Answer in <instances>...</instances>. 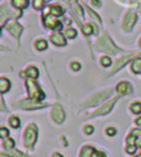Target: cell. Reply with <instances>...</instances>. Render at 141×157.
Wrapping results in <instances>:
<instances>
[{
    "label": "cell",
    "instance_id": "obj_1",
    "mask_svg": "<svg viewBox=\"0 0 141 157\" xmlns=\"http://www.w3.org/2000/svg\"><path fill=\"white\" fill-rule=\"evenodd\" d=\"M97 50H100V51H105L110 55L118 52V51H122V49H119L118 46H115V44L111 41V39L109 37V35L107 33H104L100 39L95 43V46H94Z\"/></svg>",
    "mask_w": 141,
    "mask_h": 157
},
{
    "label": "cell",
    "instance_id": "obj_2",
    "mask_svg": "<svg viewBox=\"0 0 141 157\" xmlns=\"http://www.w3.org/2000/svg\"><path fill=\"white\" fill-rule=\"evenodd\" d=\"M111 92H113V90H111V89H107V90H103V91H100V92L95 94L94 96H92L90 99H88V100L84 102V105H83V109L97 106L98 104H100V102H102L103 100H105V99H107V97H108L109 95H111Z\"/></svg>",
    "mask_w": 141,
    "mask_h": 157
},
{
    "label": "cell",
    "instance_id": "obj_3",
    "mask_svg": "<svg viewBox=\"0 0 141 157\" xmlns=\"http://www.w3.org/2000/svg\"><path fill=\"white\" fill-rule=\"evenodd\" d=\"M26 86H27V91H29V95L31 97V100L37 102L40 100H44L45 99V94L41 91V89H40V86L32 81V80H27L26 82Z\"/></svg>",
    "mask_w": 141,
    "mask_h": 157
},
{
    "label": "cell",
    "instance_id": "obj_4",
    "mask_svg": "<svg viewBox=\"0 0 141 157\" xmlns=\"http://www.w3.org/2000/svg\"><path fill=\"white\" fill-rule=\"evenodd\" d=\"M36 140H37V127L35 124H30L25 131V137H24L25 146L27 148H32Z\"/></svg>",
    "mask_w": 141,
    "mask_h": 157
},
{
    "label": "cell",
    "instance_id": "obj_5",
    "mask_svg": "<svg viewBox=\"0 0 141 157\" xmlns=\"http://www.w3.org/2000/svg\"><path fill=\"white\" fill-rule=\"evenodd\" d=\"M136 20H137V15L134 11H129L126 14L125 19H124V21H123V30L126 31V33L131 31L134 25H135V23H136Z\"/></svg>",
    "mask_w": 141,
    "mask_h": 157
},
{
    "label": "cell",
    "instance_id": "obj_6",
    "mask_svg": "<svg viewBox=\"0 0 141 157\" xmlns=\"http://www.w3.org/2000/svg\"><path fill=\"white\" fill-rule=\"evenodd\" d=\"M118 101V97H115V99H111L110 101H108V102H105L104 105H102L100 106L90 117H97V116H104V115H107V113H109L110 111H111V109H113V106L115 105V102Z\"/></svg>",
    "mask_w": 141,
    "mask_h": 157
},
{
    "label": "cell",
    "instance_id": "obj_7",
    "mask_svg": "<svg viewBox=\"0 0 141 157\" xmlns=\"http://www.w3.org/2000/svg\"><path fill=\"white\" fill-rule=\"evenodd\" d=\"M51 116L55 120L56 124H62L65 121V111L62 109L61 105H55L52 111H51Z\"/></svg>",
    "mask_w": 141,
    "mask_h": 157
},
{
    "label": "cell",
    "instance_id": "obj_8",
    "mask_svg": "<svg viewBox=\"0 0 141 157\" xmlns=\"http://www.w3.org/2000/svg\"><path fill=\"white\" fill-rule=\"evenodd\" d=\"M132 57V55H125V56H122V57H119L118 60L115 61V65H114V67H113V70H111V72H110V75L109 76H113L115 72H118L120 69H123L124 67V65L130 60V59Z\"/></svg>",
    "mask_w": 141,
    "mask_h": 157
},
{
    "label": "cell",
    "instance_id": "obj_9",
    "mask_svg": "<svg viewBox=\"0 0 141 157\" xmlns=\"http://www.w3.org/2000/svg\"><path fill=\"white\" fill-rule=\"evenodd\" d=\"M44 23L48 29H58L61 28V23H59L53 15H45L44 16Z\"/></svg>",
    "mask_w": 141,
    "mask_h": 157
},
{
    "label": "cell",
    "instance_id": "obj_10",
    "mask_svg": "<svg viewBox=\"0 0 141 157\" xmlns=\"http://www.w3.org/2000/svg\"><path fill=\"white\" fill-rule=\"evenodd\" d=\"M6 30H8L14 37L19 39L20 35H21V33H23V26L20 25V24H17V23H11V24H9V25L6 26Z\"/></svg>",
    "mask_w": 141,
    "mask_h": 157
},
{
    "label": "cell",
    "instance_id": "obj_11",
    "mask_svg": "<svg viewBox=\"0 0 141 157\" xmlns=\"http://www.w3.org/2000/svg\"><path fill=\"white\" fill-rule=\"evenodd\" d=\"M46 105H41V104H37V102H32L29 100H23L19 102V107L25 109V110H35V109H40V107H44Z\"/></svg>",
    "mask_w": 141,
    "mask_h": 157
},
{
    "label": "cell",
    "instance_id": "obj_12",
    "mask_svg": "<svg viewBox=\"0 0 141 157\" xmlns=\"http://www.w3.org/2000/svg\"><path fill=\"white\" fill-rule=\"evenodd\" d=\"M116 91H118L119 95H126V94H131L132 92V87H131V85L129 82L122 81L120 84H118Z\"/></svg>",
    "mask_w": 141,
    "mask_h": 157
},
{
    "label": "cell",
    "instance_id": "obj_13",
    "mask_svg": "<svg viewBox=\"0 0 141 157\" xmlns=\"http://www.w3.org/2000/svg\"><path fill=\"white\" fill-rule=\"evenodd\" d=\"M51 41L57 45V46H65L66 45V39L62 34H59V33H56V34H52L51 35Z\"/></svg>",
    "mask_w": 141,
    "mask_h": 157
},
{
    "label": "cell",
    "instance_id": "obj_14",
    "mask_svg": "<svg viewBox=\"0 0 141 157\" xmlns=\"http://www.w3.org/2000/svg\"><path fill=\"white\" fill-rule=\"evenodd\" d=\"M10 87H11L10 80H8L6 77H2V80H0V91H2V94H5L6 91H9Z\"/></svg>",
    "mask_w": 141,
    "mask_h": 157
},
{
    "label": "cell",
    "instance_id": "obj_15",
    "mask_svg": "<svg viewBox=\"0 0 141 157\" xmlns=\"http://www.w3.org/2000/svg\"><path fill=\"white\" fill-rule=\"evenodd\" d=\"M12 6H15L16 9H25V8H27L29 6V0H12Z\"/></svg>",
    "mask_w": 141,
    "mask_h": 157
},
{
    "label": "cell",
    "instance_id": "obj_16",
    "mask_svg": "<svg viewBox=\"0 0 141 157\" xmlns=\"http://www.w3.org/2000/svg\"><path fill=\"white\" fill-rule=\"evenodd\" d=\"M131 70L135 74L141 72V57H137V59H135V60H134V63L131 64Z\"/></svg>",
    "mask_w": 141,
    "mask_h": 157
},
{
    "label": "cell",
    "instance_id": "obj_17",
    "mask_svg": "<svg viewBox=\"0 0 141 157\" xmlns=\"http://www.w3.org/2000/svg\"><path fill=\"white\" fill-rule=\"evenodd\" d=\"M93 153H94V148L92 146H86L80 152V157H92Z\"/></svg>",
    "mask_w": 141,
    "mask_h": 157
},
{
    "label": "cell",
    "instance_id": "obj_18",
    "mask_svg": "<svg viewBox=\"0 0 141 157\" xmlns=\"http://www.w3.org/2000/svg\"><path fill=\"white\" fill-rule=\"evenodd\" d=\"M3 155H4V156H9V157H26V155H24L23 152L14 151V150H10V151H8V152H4Z\"/></svg>",
    "mask_w": 141,
    "mask_h": 157
},
{
    "label": "cell",
    "instance_id": "obj_19",
    "mask_svg": "<svg viewBox=\"0 0 141 157\" xmlns=\"http://www.w3.org/2000/svg\"><path fill=\"white\" fill-rule=\"evenodd\" d=\"M50 13H51V15H53V16H59V15H62V14H63V10H62L61 6L53 5V6L50 9Z\"/></svg>",
    "mask_w": 141,
    "mask_h": 157
},
{
    "label": "cell",
    "instance_id": "obj_20",
    "mask_svg": "<svg viewBox=\"0 0 141 157\" xmlns=\"http://www.w3.org/2000/svg\"><path fill=\"white\" fill-rule=\"evenodd\" d=\"M26 74H27L30 77L36 78V77L38 76V70H37V67H35V66H29L27 70H26Z\"/></svg>",
    "mask_w": 141,
    "mask_h": 157
},
{
    "label": "cell",
    "instance_id": "obj_21",
    "mask_svg": "<svg viewBox=\"0 0 141 157\" xmlns=\"http://www.w3.org/2000/svg\"><path fill=\"white\" fill-rule=\"evenodd\" d=\"M9 124H10V126H11V127L17 128V127H20V124H21V121H20L19 117L12 116V117H10V119H9Z\"/></svg>",
    "mask_w": 141,
    "mask_h": 157
},
{
    "label": "cell",
    "instance_id": "obj_22",
    "mask_svg": "<svg viewBox=\"0 0 141 157\" xmlns=\"http://www.w3.org/2000/svg\"><path fill=\"white\" fill-rule=\"evenodd\" d=\"M35 46H36V49H37V50L42 51V50H46V49H47V43H46L45 40H42V39H40V40H37V41H36Z\"/></svg>",
    "mask_w": 141,
    "mask_h": 157
},
{
    "label": "cell",
    "instance_id": "obj_23",
    "mask_svg": "<svg viewBox=\"0 0 141 157\" xmlns=\"http://www.w3.org/2000/svg\"><path fill=\"white\" fill-rule=\"evenodd\" d=\"M65 35L67 37H69V39H74L77 36V30L73 29V28H67L66 31H65Z\"/></svg>",
    "mask_w": 141,
    "mask_h": 157
},
{
    "label": "cell",
    "instance_id": "obj_24",
    "mask_svg": "<svg viewBox=\"0 0 141 157\" xmlns=\"http://www.w3.org/2000/svg\"><path fill=\"white\" fill-rule=\"evenodd\" d=\"M130 110H131L134 113H136V115L141 113V102H134V104L130 106Z\"/></svg>",
    "mask_w": 141,
    "mask_h": 157
},
{
    "label": "cell",
    "instance_id": "obj_25",
    "mask_svg": "<svg viewBox=\"0 0 141 157\" xmlns=\"http://www.w3.org/2000/svg\"><path fill=\"white\" fill-rule=\"evenodd\" d=\"M3 147H4V150H8V151L12 150V147H14V141H12L11 139L5 140V141L3 142Z\"/></svg>",
    "mask_w": 141,
    "mask_h": 157
},
{
    "label": "cell",
    "instance_id": "obj_26",
    "mask_svg": "<svg viewBox=\"0 0 141 157\" xmlns=\"http://www.w3.org/2000/svg\"><path fill=\"white\" fill-rule=\"evenodd\" d=\"M100 64H102L103 67H108V66H110V64H111L110 57H109V56H103L102 59H100Z\"/></svg>",
    "mask_w": 141,
    "mask_h": 157
},
{
    "label": "cell",
    "instance_id": "obj_27",
    "mask_svg": "<svg viewBox=\"0 0 141 157\" xmlns=\"http://www.w3.org/2000/svg\"><path fill=\"white\" fill-rule=\"evenodd\" d=\"M93 28H94L93 24H87L86 26H83V33H84V35H90V34L93 33Z\"/></svg>",
    "mask_w": 141,
    "mask_h": 157
},
{
    "label": "cell",
    "instance_id": "obj_28",
    "mask_svg": "<svg viewBox=\"0 0 141 157\" xmlns=\"http://www.w3.org/2000/svg\"><path fill=\"white\" fill-rule=\"evenodd\" d=\"M0 136H2L3 139H6V137L9 136V131H8L6 127H2V128H0Z\"/></svg>",
    "mask_w": 141,
    "mask_h": 157
},
{
    "label": "cell",
    "instance_id": "obj_29",
    "mask_svg": "<svg viewBox=\"0 0 141 157\" xmlns=\"http://www.w3.org/2000/svg\"><path fill=\"white\" fill-rule=\"evenodd\" d=\"M42 3H44V0H33V8L35 9H41Z\"/></svg>",
    "mask_w": 141,
    "mask_h": 157
},
{
    "label": "cell",
    "instance_id": "obj_30",
    "mask_svg": "<svg viewBox=\"0 0 141 157\" xmlns=\"http://www.w3.org/2000/svg\"><path fill=\"white\" fill-rule=\"evenodd\" d=\"M73 8H74L76 13H77V14H78V15L80 16V19H83V17H84V16H83V11H82V8H80L79 5H74Z\"/></svg>",
    "mask_w": 141,
    "mask_h": 157
},
{
    "label": "cell",
    "instance_id": "obj_31",
    "mask_svg": "<svg viewBox=\"0 0 141 157\" xmlns=\"http://www.w3.org/2000/svg\"><path fill=\"white\" fill-rule=\"evenodd\" d=\"M71 69H72L73 71H78V70H80V64L77 63V61H73V63L71 64Z\"/></svg>",
    "mask_w": 141,
    "mask_h": 157
},
{
    "label": "cell",
    "instance_id": "obj_32",
    "mask_svg": "<svg viewBox=\"0 0 141 157\" xmlns=\"http://www.w3.org/2000/svg\"><path fill=\"white\" fill-rule=\"evenodd\" d=\"M135 151H136V146L135 145H128V147H126V152L132 155V153H135Z\"/></svg>",
    "mask_w": 141,
    "mask_h": 157
},
{
    "label": "cell",
    "instance_id": "obj_33",
    "mask_svg": "<svg viewBox=\"0 0 141 157\" xmlns=\"http://www.w3.org/2000/svg\"><path fill=\"white\" fill-rule=\"evenodd\" d=\"M93 131H94V128H93V126H90V125H88V126L84 127V133H86V135H92Z\"/></svg>",
    "mask_w": 141,
    "mask_h": 157
},
{
    "label": "cell",
    "instance_id": "obj_34",
    "mask_svg": "<svg viewBox=\"0 0 141 157\" xmlns=\"http://www.w3.org/2000/svg\"><path fill=\"white\" fill-rule=\"evenodd\" d=\"M107 133H108L109 136H114V135L116 133V130H115L114 127H108V128H107Z\"/></svg>",
    "mask_w": 141,
    "mask_h": 157
},
{
    "label": "cell",
    "instance_id": "obj_35",
    "mask_svg": "<svg viewBox=\"0 0 141 157\" xmlns=\"http://www.w3.org/2000/svg\"><path fill=\"white\" fill-rule=\"evenodd\" d=\"M92 157H107V156H105V153L100 152V151H94V153H93Z\"/></svg>",
    "mask_w": 141,
    "mask_h": 157
},
{
    "label": "cell",
    "instance_id": "obj_36",
    "mask_svg": "<svg viewBox=\"0 0 141 157\" xmlns=\"http://www.w3.org/2000/svg\"><path fill=\"white\" fill-rule=\"evenodd\" d=\"M92 5L95 6V8H99L100 5H102V3H100V0H92Z\"/></svg>",
    "mask_w": 141,
    "mask_h": 157
},
{
    "label": "cell",
    "instance_id": "obj_37",
    "mask_svg": "<svg viewBox=\"0 0 141 157\" xmlns=\"http://www.w3.org/2000/svg\"><path fill=\"white\" fill-rule=\"evenodd\" d=\"M131 135H141V130H139V128H135V130H132V132H131Z\"/></svg>",
    "mask_w": 141,
    "mask_h": 157
},
{
    "label": "cell",
    "instance_id": "obj_38",
    "mask_svg": "<svg viewBox=\"0 0 141 157\" xmlns=\"http://www.w3.org/2000/svg\"><path fill=\"white\" fill-rule=\"evenodd\" d=\"M136 145H137V146L141 148V137H139V139L136 140Z\"/></svg>",
    "mask_w": 141,
    "mask_h": 157
},
{
    "label": "cell",
    "instance_id": "obj_39",
    "mask_svg": "<svg viewBox=\"0 0 141 157\" xmlns=\"http://www.w3.org/2000/svg\"><path fill=\"white\" fill-rule=\"evenodd\" d=\"M52 157H63L61 153H53V156Z\"/></svg>",
    "mask_w": 141,
    "mask_h": 157
},
{
    "label": "cell",
    "instance_id": "obj_40",
    "mask_svg": "<svg viewBox=\"0 0 141 157\" xmlns=\"http://www.w3.org/2000/svg\"><path fill=\"white\" fill-rule=\"evenodd\" d=\"M136 124H137V125L141 127V117H140V119H137V120H136Z\"/></svg>",
    "mask_w": 141,
    "mask_h": 157
},
{
    "label": "cell",
    "instance_id": "obj_41",
    "mask_svg": "<svg viewBox=\"0 0 141 157\" xmlns=\"http://www.w3.org/2000/svg\"><path fill=\"white\" fill-rule=\"evenodd\" d=\"M139 46H140V48H141V40H140V41H139Z\"/></svg>",
    "mask_w": 141,
    "mask_h": 157
},
{
    "label": "cell",
    "instance_id": "obj_42",
    "mask_svg": "<svg viewBox=\"0 0 141 157\" xmlns=\"http://www.w3.org/2000/svg\"><path fill=\"white\" fill-rule=\"evenodd\" d=\"M134 157H141V155H139V156H134Z\"/></svg>",
    "mask_w": 141,
    "mask_h": 157
},
{
    "label": "cell",
    "instance_id": "obj_43",
    "mask_svg": "<svg viewBox=\"0 0 141 157\" xmlns=\"http://www.w3.org/2000/svg\"><path fill=\"white\" fill-rule=\"evenodd\" d=\"M44 2H51V0H44Z\"/></svg>",
    "mask_w": 141,
    "mask_h": 157
}]
</instances>
